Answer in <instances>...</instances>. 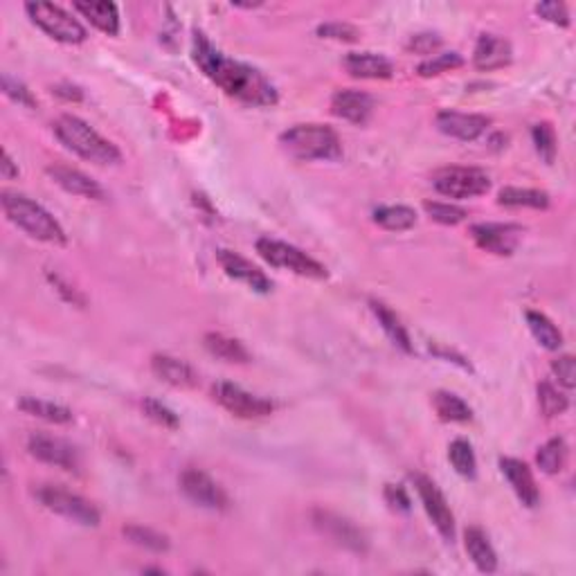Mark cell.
<instances>
[{"label":"cell","mask_w":576,"mask_h":576,"mask_svg":"<svg viewBox=\"0 0 576 576\" xmlns=\"http://www.w3.org/2000/svg\"><path fill=\"white\" fill-rule=\"evenodd\" d=\"M192 59L210 82H215L226 95L250 106H275L280 95L275 86L257 68L226 57L210 43L203 32L194 30Z\"/></svg>","instance_id":"obj_1"},{"label":"cell","mask_w":576,"mask_h":576,"mask_svg":"<svg viewBox=\"0 0 576 576\" xmlns=\"http://www.w3.org/2000/svg\"><path fill=\"white\" fill-rule=\"evenodd\" d=\"M54 136L62 140L66 149L77 153L83 160L92 162V165L109 167L118 165L122 160V153L113 142L101 138L95 129L88 122H83L77 115H62L54 122Z\"/></svg>","instance_id":"obj_2"},{"label":"cell","mask_w":576,"mask_h":576,"mask_svg":"<svg viewBox=\"0 0 576 576\" xmlns=\"http://www.w3.org/2000/svg\"><path fill=\"white\" fill-rule=\"evenodd\" d=\"M3 203V212L9 221L23 232L36 241H43L50 245H66V232H63L62 223L57 221L43 206H39L32 198L23 197V194L3 192L0 197Z\"/></svg>","instance_id":"obj_3"},{"label":"cell","mask_w":576,"mask_h":576,"mask_svg":"<svg viewBox=\"0 0 576 576\" xmlns=\"http://www.w3.org/2000/svg\"><path fill=\"white\" fill-rule=\"evenodd\" d=\"M280 144L295 160H338L342 156L341 138L324 124H295L282 133Z\"/></svg>","instance_id":"obj_4"},{"label":"cell","mask_w":576,"mask_h":576,"mask_svg":"<svg viewBox=\"0 0 576 576\" xmlns=\"http://www.w3.org/2000/svg\"><path fill=\"white\" fill-rule=\"evenodd\" d=\"M259 257L264 262H268L275 268H284V271L295 273L300 277H309V280H327L329 271L318 262V259L309 257L306 253H302L295 245L286 244V241L273 239V236H262L254 244Z\"/></svg>","instance_id":"obj_5"},{"label":"cell","mask_w":576,"mask_h":576,"mask_svg":"<svg viewBox=\"0 0 576 576\" xmlns=\"http://www.w3.org/2000/svg\"><path fill=\"white\" fill-rule=\"evenodd\" d=\"M25 12L30 14L32 23L39 25L53 39L62 41V43H83L88 39V32L72 14L53 3H27Z\"/></svg>","instance_id":"obj_6"},{"label":"cell","mask_w":576,"mask_h":576,"mask_svg":"<svg viewBox=\"0 0 576 576\" xmlns=\"http://www.w3.org/2000/svg\"><path fill=\"white\" fill-rule=\"evenodd\" d=\"M34 495L45 509L63 515V518L72 520V523L83 524V527H97L100 524V509L92 503H88L86 498H82V495L72 494V491L54 485H43L34 491Z\"/></svg>","instance_id":"obj_7"},{"label":"cell","mask_w":576,"mask_h":576,"mask_svg":"<svg viewBox=\"0 0 576 576\" xmlns=\"http://www.w3.org/2000/svg\"><path fill=\"white\" fill-rule=\"evenodd\" d=\"M432 185L448 198H475L489 192L491 178L477 167H444L432 176Z\"/></svg>","instance_id":"obj_8"},{"label":"cell","mask_w":576,"mask_h":576,"mask_svg":"<svg viewBox=\"0 0 576 576\" xmlns=\"http://www.w3.org/2000/svg\"><path fill=\"white\" fill-rule=\"evenodd\" d=\"M212 394H215L216 403H221L230 415L239 417V419H262V417H268L275 410L273 401L253 392H245L239 385L226 383V380L216 383L212 388Z\"/></svg>","instance_id":"obj_9"},{"label":"cell","mask_w":576,"mask_h":576,"mask_svg":"<svg viewBox=\"0 0 576 576\" xmlns=\"http://www.w3.org/2000/svg\"><path fill=\"white\" fill-rule=\"evenodd\" d=\"M410 477L412 482H415V489L417 494H419L421 504H424L426 514H428V518L432 520V524H435V529L441 533L444 541L450 542L455 538V515L453 511H450L448 503H446L444 494L437 489V485L430 480V477L421 475V473H412Z\"/></svg>","instance_id":"obj_10"},{"label":"cell","mask_w":576,"mask_h":576,"mask_svg":"<svg viewBox=\"0 0 576 576\" xmlns=\"http://www.w3.org/2000/svg\"><path fill=\"white\" fill-rule=\"evenodd\" d=\"M180 491L192 500L194 504L203 506L210 511H226L230 506V498L223 491L218 482L212 480L207 473L198 471V468H185L180 473Z\"/></svg>","instance_id":"obj_11"},{"label":"cell","mask_w":576,"mask_h":576,"mask_svg":"<svg viewBox=\"0 0 576 576\" xmlns=\"http://www.w3.org/2000/svg\"><path fill=\"white\" fill-rule=\"evenodd\" d=\"M27 450H30L32 457H36L39 462L50 464V466H57L62 471L77 473L82 462H79V453L72 444L59 439V437L43 435V432H34L27 439Z\"/></svg>","instance_id":"obj_12"},{"label":"cell","mask_w":576,"mask_h":576,"mask_svg":"<svg viewBox=\"0 0 576 576\" xmlns=\"http://www.w3.org/2000/svg\"><path fill=\"white\" fill-rule=\"evenodd\" d=\"M313 524L324 533L327 538H331L336 545L345 547V550L356 552V554H365L367 552V536L362 533L360 527H356L351 520L342 518V515L331 514V511L315 509L313 511Z\"/></svg>","instance_id":"obj_13"},{"label":"cell","mask_w":576,"mask_h":576,"mask_svg":"<svg viewBox=\"0 0 576 576\" xmlns=\"http://www.w3.org/2000/svg\"><path fill=\"white\" fill-rule=\"evenodd\" d=\"M471 236L486 253L509 257L523 239V227L515 223H475L471 227Z\"/></svg>","instance_id":"obj_14"},{"label":"cell","mask_w":576,"mask_h":576,"mask_svg":"<svg viewBox=\"0 0 576 576\" xmlns=\"http://www.w3.org/2000/svg\"><path fill=\"white\" fill-rule=\"evenodd\" d=\"M491 120L477 113H457V110H441L437 113V129L450 138L462 142H473L489 129Z\"/></svg>","instance_id":"obj_15"},{"label":"cell","mask_w":576,"mask_h":576,"mask_svg":"<svg viewBox=\"0 0 576 576\" xmlns=\"http://www.w3.org/2000/svg\"><path fill=\"white\" fill-rule=\"evenodd\" d=\"M216 259L218 264H221L223 271H226V275L232 277V280L241 282V284H245L257 293L273 291V282L268 280L266 273L259 271L254 264H250L248 259H244L241 254L232 253V250H216Z\"/></svg>","instance_id":"obj_16"},{"label":"cell","mask_w":576,"mask_h":576,"mask_svg":"<svg viewBox=\"0 0 576 576\" xmlns=\"http://www.w3.org/2000/svg\"><path fill=\"white\" fill-rule=\"evenodd\" d=\"M48 176L59 185L62 189H66L68 194H74V197L82 198H91V201H104L106 194L101 189V185L97 180H92L91 176L83 174V171L74 169V167L68 165H50Z\"/></svg>","instance_id":"obj_17"},{"label":"cell","mask_w":576,"mask_h":576,"mask_svg":"<svg viewBox=\"0 0 576 576\" xmlns=\"http://www.w3.org/2000/svg\"><path fill=\"white\" fill-rule=\"evenodd\" d=\"M500 471L509 480L511 489H514V494L518 495V500L524 506L533 509V506L541 503V491H538L533 473L527 464L515 457H503L500 459Z\"/></svg>","instance_id":"obj_18"},{"label":"cell","mask_w":576,"mask_h":576,"mask_svg":"<svg viewBox=\"0 0 576 576\" xmlns=\"http://www.w3.org/2000/svg\"><path fill=\"white\" fill-rule=\"evenodd\" d=\"M374 110V100L356 88H345L331 97V113L351 124H365Z\"/></svg>","instance_id":"obj_19"},{"label":"cell","mask_w":576,"mask_h":576,"mask_svg":"<svg viewBox=\"0 0 576 576\" xmlns=\"http://www.w3.org/2000/svg\"><path fill=\"white\" fill-rule=\"evenodd\" d=\"M511 43L498 34H482L475 43V53H473V63L477 71H498L511 63Z\"/></svg>","instance_id":"obj_20"},{"label":"cell","mask_w":576,"mask_h":576,"mask_svg":"<svg viewBox=\"0 0 576 576\" xmlns=\"http://www.w3.org/2000/svg\"><path fill=\"white\" fill-rule=\"evenodd\" d=\"M345 71L356 79H389L394 74V66L383 54L350 53L345 57Z\"/></svg>","instance_id":"obj_21"},{"label":"cell","mask_w":576,"mask_h":576,"mask_svg":"<svg viewBox=\"0 0 576 576\" xmlns=\"http://www.w3.org/2000/svg\"><path fill=\"white\" fill-rule=\"evenodd\" d=\"M151 370L158 379L174 385V388H194L198 380L197 371H194L192 365H187L185 360L174 359V356H167V354L153 356Z\"/></svg>","instance_id":"obj_22"},{"label":"cell","mask_w":576,"mask_h":576,"mask_svg":"<svg viewBox=\"0 0 576 576\" xmlns=\"http://www.w3.org/2000/svg\"><path fill=\"white\" fill-rule=\"evenodd\" d=\"M464 545H466L468 559L475 563V568L480 572L491 574L498 570V554H495L494 545H491L482 529L468 527L466 533H464Z\"/></svg>","instance_id":"obj_23"},{"label":"cell","mask_w":576,"mask_h":576,"mask_svg":"<svg viewBox=\"0 0 576 576\" xmlns=\"http://www.w3.org/2000/svg\"><path fill=\"white\" fill-rule=\"evenodd\" d=\"M370 306H371V313L376 315V320H379L380 329H383V331L388 333L389 341H392L394 345H397L401 351L410 354V351H412V341H410V333H408L406 324L401 322V318H398V315L394 313V311L389 309L388 304H383V302H379V300H371Z\"/></svg>","instance_id":"obj_24"},{"label":"cell","mask_w":576,"mask_h":576,"mask_svg":"<svg viewBox=\"0 0 576 576\" xmlns=\"http://www.w3.org/2000/svg\"><path fill=\"white\" fill-rule=\"evenodd\" d=\"M74 9L104 34L115 36L120 32V12L115 3H74Z\"/></svg>","instance_id":"obj_25"},{"label":"cell","mask_w":576,"mask_h":576,"mask_svg":"<svg viewBox=\"0 0 576 576\" xmlns=\"http://www.w3.org/2000/svg\"><path fill=\"white\" fill-rule=\"evenodd\" d=\"M432 406H435L437 417L448 424H468L473 419V410L464 398H459L453 392H435L432 397Z\"/></svg>","instance_id":"obj_26"},{"label":"cell","mask_w":576,"mask_h":576,"mask_svg":"<svg viewBox=\"0 0 576 576\" xmlns=\"http://www.w3.org/2000/svg\"><path fill=\"white\" fill-rule=\"evenodd\" d=\"M18 410H23L30 417H36V419L48 421V424H71L72 421V412L68 408L36 397H23L18 401Z\"/></svg>","instance_id":"obj_27"},{"label":"cell","mask_w":576,"mask_h":576,"mask_svg":"<svg viewBox=\"0 0 576 576\" xmlns=\"http://www.w3.org/2000/svg\"><path fill=\"white\" fill-rule=\"evenodd\" d=\"M203 345L218 360L226 362H248L250 354L236 338L226 336V333H207L203 338Z\"/></svg>","instance_id":"obj_28"},{"label":"cell","mask_w":576,"mask_h":576,"mask_svg":"<svg viewBox=\"0 0 576 576\" xmlns=\"http://www.w3.org/2000/svg\"><path fill=\"white\" fill-rule=\"evenodd\" d=\"M498 203L504 207H532V210H545L550 206V197L541 189L527 187H504L500 189Z\"/></svg>","instance_id":"obj_29"},{"label":"cell","mask_w":576,"mask_h":576,"mask_svg":"<svg viewBox=\"0 0 576 576\" xmlns=\"http://www.w3.org/2000/svg\"><path fill=\"white\" fill-rule=\"evenodd\" d=\"M527 324L529 331H532L533 338L538 341V345H542L550 351L561 350V345H563V333L559 331V327H556L547 315L538 313V311H527Z\"/></svg>","instance_id":"obj_30"},{"label":"cell","mask_w":576,"mask_h":576,"mask_svg":"<svg viewBox=\"0 0 576 576\" xmlns=\"http://www.w3.org/2000/svg\"><path fill=\"white\" fill-rule=\"evenodd\" d=\"M374 223H379L380 227L392 232H403L415 227L417 223V212L408 206H383L374 210Z\"/></svg>","instance_id":"obj_31"},{"label":"cell","mask_w":576,"mask_h":576,"mask_svg":"<svg viewBox=\"0 0 576 576\" xmlns=\"http://www.w3.org/2000/svg\"><path fill=\"white\" fill-rule=\"evenodd\" d=\"M536 462L542 473L556 475V473L563 471L565 462H568V444H565L561 437H554V439H550L547 444H542L541 448H538Z\"/></svg>","instance_id":"obj_32"},{"label":"cell","mask_w":576,"mask_h":576,"mask_svg":"<svg viewBox=\"0 0 576 576\" xmlns=\"http://www.w3.org/2000/svg\"><path fill=\"white\" fill-rule=\"evenodd\" d=\"M122 533L127 536L129 542H133V545L149 552H167L171 545L169 538H167L165 533L156 532V529L142 527V524H127V527H122Z\"/></svg>","instance_id":"obj_33"},{"label":"cell","mask_w":576,"mask_h":576,"mask_svg":"<svg viewBox=\"0 0 576 576\" xmlns=\"http://www.w3.org/2000/svg\"><path fill=\"white\" fill-rule=\"evenodd\" d=\"M448 459L453 464L455 471L459 473L462 477H473L477 475V459L475 453H473V446L468 444L466 439H455L448 448Z\"/></svg>","instance_id":"obj_34"},{"label":"cell","mask_w":576,"mask_h":576,"mask_svg":"<svg viewBox=\"0 0 576 576\" xmlns=\"http://www.w3.org/2000/svg\"><path fill=\"white\" fill-rule=\"evenodd\" d=\"M538 406H541V412L545 417H559L568 410L570 401L554 385L542 380V383H538Z\"/></svg>","instance_id":"obj_35"},{"label":"cell","mask_w":576,"mask_h":576,"mask_svg":"<svg viewBox=\"0 0 576 576\" xmlns=\"http://www.w3.org/2000/svg\"><path fill=\"white\" fill-rule=\"evenodd\" d=\"M533 144H536V151L547 165H552L556 158V149H559V142H556V131L550 122H541L533 127L532 131Z\"/></svg>","instance_id":"obj_36"},{"label":"cell","mask_w":576,"mask_h":576,"mask_svg":"<svg viewBox=\"0 0 576 576\" xmlns=\"http://www.w3.org/2000/svg\"><path fill=\"white\" fill-rule=\"evenodd\" d=\"M464 59L459 53H444V54H435L432 59H426L424 63H419L417 72L421 77H437V74H444L455 71V68H462Z\"/></svg>","instance_id":"obj_37"},{"label":"cell","mask_w":576,"mask_h":576,"mask_svg":"<svg viewBox=\"0 0 576 576\" xmlns=\"http://www.w3.org/2000/svg\"><path fill=\"white\" fill-rule=\"evenodd\" d=\"M424 210L432 221L441 223V226H457V223L466 221V210L459 206H450V203L441 201H426Z\"/></svg>","instance_id":"obj_38"},{"label":"cell","mask_w":576,"mask_h":576,"mask_svg":"<svg viewBox=\"0 0 576 576\" xmlns=\"http://www.w3.org/2000/svg\"><path fill=\"white\" fill-rule=\"evenodd\" d=\"M142 410H144V415L149 417V419L156 421V424L162 426V428L176 430L180 426L178 415H176V412L171 410V408H167L165 403L156 401V398H144Z\"/></svg>","instance_id":"obj_39"},{"label":"cell","mask_w":576,"mask_h":576,"mask_svg":"<svg viewBox=\"0 0 576 576\" xmlns=\"http://www.w3.org/2000/svg\"><path fill=\"white\" fill-rule=\"evenodd\" d=\"M3 92L18 106H27V109H36V100L32 95L30 88L23 82L14 79L12 74H3Z\"/></svg>","instance_id":"obj_40"},{"label":"cell","mask_w":576,"mask_h":576,"mask_svg":"<svg viewBox=\"0 0 576 576\" xmlns=\"http://www.w3.org/2000/svg\"><path fill=\"white\" fill-rule=\"evenodd\" d=\"M318 34L322 39L347 41V43L359 39V30L354 25H350V23H324V25L318 27Z\"/></svg>","instance_id":"obj_41"},{"label":"cell","mask_w":576,"mask_h":576,"mask_svg":"<svg viewBox=\"0 0 576 576\" xmlns=\"http://www.w3.org/2000/svg\"><path fill=\"white\" fill-rule=\"evenodd\" d=\"M536 12H538V16H542L545 21H550V23H554V25H561V27H568L570 25L568 5H563V3H541V5H536Z\"/></svg>","instance_id":"obj_42"},{"label":"cell","mask_w":576,"mask_h":576,"mask_svg":"<svg viewBox=\"0 0 576 576\" xmlns=\"http://www.w3.org/2000/svg\"><path fill=\"white\" fill-rule=\"evenodd\" d=\"M552 371H554V376L559 379V383L563 385V388L572 389L576 385V365H574V359L572 356H561V359H556L554 362H552Z\"/></svg>","instance_id":"obj_43"},{"label":"cell","mask_w":576,"mask_h":576,"mask_svg":"<svg viewBox=\"0 0 576 576\" xmlns=\"http://www.w3.org/2000/svg\"><path fill=\"white\" fill-rule=\"evenodd\" d=\"M48 280L53 282V286L57 288V293H59V295H62L66 302H71V304H74V306H83V304H86V297H83L82 293L77 291V288L68 284V282L63 280L62 275H57V273H48Z\"/></svg>","instance_id":"obj_44"},{"label":"cell","mask_w":576,"mask_h":576,"mask_svg":"<svg viewBox=\"0 0 576 576\" xmlns=\"http://www.w3.org/2000/svg\"><path fill=\"white\" fill-rule=\"evenodd\" d=\"M441 45L439 34H432V32H424V34H415L408 43V48L415 50L417 54H430L432 50H437Z\"/></svg>","instance_id":"obj_45"},{"label":"cell","mask_w":576,"mask_h":576,"mask_svg":"<svg viewBox=\"0 0 576 576\" xmlns=\"http://www.w3.org/2000/svg\"><path fill=\"white\" fill-rule=\"evenodd\" d=\"M385 500H388V504L392 506V509L410 511V495L406 494L403 486H394V485L385 486Z\"/></svg>","instance_id":"obj_46"},{"label":"cell","mask_w":576,"mask_h":576,"mask_svg":"<svg viewBox=\"0 0 576 576\" xmlns=\"http://www.w3.org/2000/svg\"><path fill=\"white\" fill-rule=\"evenodd\" d=\"M53 92L66 101H82L83 100L82 88L74 86V83H57V86H53Z\"/></svg>","instance_id":"obj_47"},{"label":"cell","mask_w":576,"mask_h":576,"mask_svg":"<svg viewBox=\"0 0 576 576\" xmlns=\"http://www.w3.org/2000/svg\"><path fill=\"white\" fill-rule=\"evenodd\" d=\"M0 174H3V178L7 180H14L18 176V167L16 162L12 160V156H9V151L5 149L3 151V162H0Z\"/></svg>","instance_id":"obj_48"}]
</instances>
